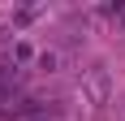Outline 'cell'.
Instances as JSON below:
<instances>
[{"label": "cell", "mask_w": 125, "mask_h": 121, "mask_svg": "<svg viewBox=\"0 0 125 121\" xmlns=\"http://www.w3.org/2000/svg\"><path fill=\"white\" fill-rule=\"evenodd\" d=\"M82 91H86V99L99 108V104H108V95H112V78H108V69L104 65H91L86 73H82Z\"/></svg>", "instance_id": "6da1fadb"}, {"label": "cell", "mask_w": 125, "mask_h": 121, "mask_svg": "<svg viewBox=\"0 0 125 121\" xmlns=\"http://www.w3.org/2000/svg\"><path fill=\"white\" fill-rule=\"evenodd\" d=\"M35 65H39L43 73H61L65 65H69V48H65V43H56V48H43Z\"/></svg>", "instance_id": "7a4b0ae2"}, {"label": "cell", "mask_w": 125, "mask_h": 121, "mask_svg": "<svg viewBox=\"0 0 125 121\" xmlns=\"http://www.w3.org/2000/svg\"><path fill=\"white\" fill-rule=\"evenodd\" d=\"M121 17H125V13H121Z\"/></svg>", "instance_id": "3957f363"}]
</instances>
